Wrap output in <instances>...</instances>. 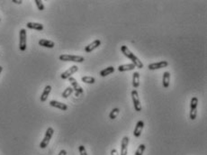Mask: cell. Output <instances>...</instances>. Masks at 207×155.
Masks as SVG:
<instances>
[{
	"mask_svg": "<svg viewBox=\"0 0 207 155\" xmlns=\"http://www.w3.org/2000/svg\"><path fill=\"white\" fill-rule=\"evenodd\" d=\"M121 51L123 52V54L125 57H127L128 59H130L133 61V64H134V66L136 68H138V69H142L143 68V63L141 62V61H140L138 57L134 53H133L126 45L121 46Z\"/></svg>",
	"mask_w": 207,
	"mask_h": 155,
	"instance_id": "obj_1",
	"label": "cell"
},
{
	"mask_svg": "<svg viewBox=\"0 0 207 155\" xmlns=\"http://www.w3.org/2000/svg\"><path fill=\"white\" fill-rule=\"evenodd\" d=\"M62 61H72V62H77L82 63L85 61V58L83 56L79 55H70V54H62L59 58Z\"/></svg>",
	"mask_w": 207,
	"mask_h": 155,
	"instance_id": "obj_2",
	"label": "cell"
},
{
	"mask_svg": "<svg viewBox=\"0 0 207 155\" xmlns=\"http://www.w3.org/2000/svg\"><path fill=\"white\" fill-rule=\"evenodd\" d=\"M53 134H54L53 128L52 127H48V129L45 132V135H44L42 141L40 143V147L41 149H44V148H46L48 146V144L50 143V141H51V137L53 136Z\"/></svg>",
	"mask_w": 207,
	"mask_h": 155,
	"instance_id": "obj_3",
	"label": "cell"
},
{
	"mask_svg": "<svg viewBox=\"0 0 207 155\" xmlns=\"http://www.w3.org/2000/svg\"><path fill=\"white\" fill-rule=\"evenodd\" d=\"M197 106H198V98L196 97H193L190 101V114L189 118L191 120H195L197 115Z\"/></svg>",
	"mask_w": 207,
	"mask_h": 155,
	"instance_id": "obj_4",
	"label": "cell"
},
{
	"mask_svg": "<svg viewBox=\"0 0 207 155\" xmlns=\"http://www.w3.org/2000/svg\"><path fill=\"white\" fill-rule=\"evenodd\" d=\"M68 79H69V83L71 84V87L76 92V97H79V95H81V94L84 93V90H83L82 87L77 83V79L75 78L70 77Z\"/></svg>",
	"mask_w": 207,
	"mask_h": 155,
	"instance_id": "obj_5",
	"label": "cell"
},
{
	"mask_svg": "<svg viewBox=\"0 0 207 155\" xmlns=\"http://www.w3.org/2000/svg\"><path fill=\"white\" fill-rule=\"evenodd\" d=\"M26 30L21 29L19 32V49L22 51L26 50Z\"/></svg>",
	"mask_w": 207,
	"mask_h": 155,
	"instance_id": "obj_6",
	"label": "cell"
},
{
	"mask_svg": "<svg viewBox=\"0 0 207 155\" xmlns=\"http://www.w3.org/2000/svg\"><path fill=\"white\" fill-rule=\"evenodd\" d=\"M132 99H133V106H134L135 111L140 112L141 111V104H140L138 91L136 89H133L132 91Z\"/></svg>",
	"mask_w": 207,
	"mask_h": 155,
	"instance_id": "obj_7",
	"label": "cell"
},
{
	"mask_svg": "<svg viewBox=\"0 0 207 155\" xmlns=\"http://www.w3.org/2000/svg\"><path fill=\"white\" fill-rule=\"evenodd\" d=\"M169 66V62L166 61H159V62H155V63H151L148 66L149 70L150 71H155V70H159V69H162V68H166Z\"/></svg>",
	"mask_w": 207,
	"mask_h": 155,
	"instance_id": "obj_8",
	"label": "cell"
},
{
	"mask_svg": "<svg viewBox=\"0 0 207 155\" xmlns=\"http://www.w3.org/2000/svg\"><path fill=\"white\" fill-rule=\"evenodd\" d=\"M77 71H78V67H77V65H73V66H71L69 69H68L66 71H64V72L61 75V78L62 79H67V78H69L71 77V75H73L74 73H76Z\"/></svg>",
	"mask_w": 207,
	"mask_h": 155,
	"instance_id": "obj_9",
	"label": "cell"
},
{
	"mask_svg": "<svg viewBox=\"0 0 207 155\" xmlns=\"http://www.w3.org/2000/svg\"><path fill=\"white\" fill-rule=\"evenodd\" d=\"M129 137L124 136L122 140L121 143V154L120 155H127L128 153V145H129Z\"/></svg>",
	"mask_w": 207,
	"mask_h": 155,
	"instance_id": "obj_10",
	"label": "cell"
},
{
	"mask_svg": "<svg viewBox=\"0 0 207 155\" xmlns=\"http://www.w3.org/2000/svg\"><path fill=\"white\" fill-rule=\"evenodd\" d=\"M100 45H101V41H100V40H95L93 42H91V43H89L87 46H86L85 51L87 52V53H89V52L93 51L94 50L97 49L98 46H100Z\"/></svg>",
	"mask_w": 207,
	"mask_h": 155,
	"instance_id": "obj_11",
	"label": "cell"
},
{
	"mask_svg": "<svg viewBox=\"0 0 207 155\" xmlns=\"http://www.w3.org/2000/svg\"><path fill=\"white\" fill-rule=\"evenodd\" d=\"M143 128H144V122L141 121V120H140V121L137 122L136 126H135V128H134L133 135H134L135 137H137V138L140 137V134H141V133H142V131H143Z\"/></svg>",
	"mask_w": 207,
	"mask_h": 155,
	"instance_id": "obj_12",
	"label": "cell"
},
{
	"mask_svg": "<svg viewBox=\"0 0 207 155\" xmlns=\"http://www.w3.org/2000/svg\"><path fill=\"white\" fill-rule=\"evenodd\" d=\"M50 106L53 107H56V108H59V109H61L62 111H66L68 109V106L66 104L59 102V101H56V100H51L50 101Z\"/></svg>",
	"mask_w": 207,
	"mask_h": 155,
	"instance_id": "obj_13",
	"label": "cell"
},
{
	"mask_svg": "<svg viewBox=\"0 0 207 155\" xmlns=\"http://www.w3.org/2000/svg\"><path fill=\"white\" fill-rule=\"evenodd\" d=\"M51 91V85H47V86L44 87V89H43V91H42V94L41 95V97H40L41 102H45V101L47 100V98H48V97H49Z\"/></svg>",
	"mask_w": 207,
	"mask_h": 155,
	"instance_id": "obj_14",
	"label": "cell"
},
{
	"mask_svg": "<svg viewBox=\"0 0 207 155\" xmlns=\"http://www.w3.org/2000/svg\"><path fill=\"white\" fill-rule=\"evenodd\" d=\"M39 45L40 46H42V47H45V48H53L55 46V43L54 41H50V40H46V39H41L39 41Z\"/></svg>",
	"mask_w": 207,
	"mask_h": 155,
	"instance_id": "obj_15",
	"label": "cell"
},
{
	"mask_svg": "<svg viewBox=\"0 0 207 155\" xmlns=\"http://www.w3.org/2000/svg\"><path fill=\"white\" fill-rule=\"evenodd\" d=\"M26 27L29 29L33 30H37V31H42L43 30V25L40 23H34V22H28L26 24Z\"/></svg>",
	"mask_w": 207,
	"mask_h": 155,
	"instance_id": "obj_16",
	"label": "cell"
},
{
	"mask_svg": "<svg viewBox=\"0 0 207 155\" xmlns=\"http://www.w3.org/2000/svg\"><path fill=\"white\" fill-rule=\"evenodd\" d=\"M136 67L134 66V64L130 63V64H123V65H120L117 70L120 72H123V71H133Z\"/></svg>",
	"mask_w": 207,
	"mask_h": 155,
	"instance_id": "obj_17",
	"label": "cell"
},
{
	"mask_svg": "<svg viewBox=\"0 0 207 155\" xmlns=\"http://www.w3.org/2000/svg\"><path fill=\"white\" fill-rule=\"evenodd\" d=\"M170 83V72L165 71L163 73V79H162V85L165 88H168L169 87Z\"/></svg>",
	"mask_w": 207,
	"mask_h": 155,
	"instance_id": "obj_18",
	"label": "cell"
},
{
	"mask_svg": "<svg viewBox=\"0 0 207 155\" xmlns=\"http://www.w3.org/2000/svg\"><path fill=\"white\" fill-rule=\"evenodd\" d=\"M113 72H114V68H113V66H109V67H107V68L102 70V71H100L99 75H100L101 77H106V76H108V75H110V74H112V73H113Z\"/></svg>",
	"mask_w": 207,
	"mask_h": 155,
	"instance_id": "obj_19",
	"label": "cell"
},
{
	"mask_svg": "<svg viewBox=\"0 0 207 155\" xmlns=\"http://www.w3.org/2000/svg\"><path fill=\"white\" fill-rule=\"evenodd\" d=\"M133 86L134 88H137L140 86V73L138 71H135L133 74Z\"/></svg>",
	"mask_w": 207,
	"mask_h": 155,
	"instance_id": "obj_20",
	"label": "cell"
},
{
	"mask_svg": "<svg viewBox=\"0 0 207 155\" xmlns=\"http://www.w3.org/2000/svg\"><path fill=\"white\" fill-rule=\"evenodd\" d=\"M81 80H82L84 83H87V84H94V83L96 82V78L94 77H90V76L82 77Z\"/></svg>",
	"mask_w": 207,
	"mask_h": 155,
	"instance_id": "obj_21",
	"label": "cell"
},
{
	"mask_svg": "<svg viewBox=\"0 0 207 155\" xmlns=\"http://www.w3.org/2000/svg\"><path fill=\"white\" fill-rule=\"evenodd\" d=\"M119 113H120V109H119V108H117V107L113 108V109L110 112V114H109V118H110L111 120L115 119V118L117 117V116L119 115Z\"/></svg>",
	"mask_w": 207,
	"mask_h": 155,
	"instance_id": "obj_22",
	"label": "cell"
},
{
	"mask_svg": "<svg viewBox=\"0 0 207 155\" xmlns=\"http://www.w3.org/2000/svg\"><path fill=\"white\" fill-rule=\"evenodd\" d=\"M72 93H73V88H72L71 87H68L62 92L61 97H62L63 98H67V97H69Z\"/></svg>",
	"mask_w": 207,
	"mask_h": 155,
	"instance_id": "obj_23",
	"label": "cell"
},
{
	"mask_svg": "<svg viewBox=\"0 0 207 155\" xmlns=\"http://www.w3.org/2000/svg\"><path fill=\"white\" fill-rule=\"evenodd\" d=\"M145 145L144 144H140L138 147V149L136 150V152H135V153H134V155H143V153H144V151H145Z\"/></svg>",
	"mask_w": 207,
	"mask_h": 155,
	"instance_id": "obj_24",
	"label": "cell"
},
{
	"mask_svg": "<svg viewBox=\"0 0 207 155\" xmlns=\"http://www.w3.org/2000/svg\"><path fill=\"white\" fill-rule=\"evenodd\" d=\"M34 2L35 4H36V5H37L38 10H40V11H43L44 10V5H43L42 1H41V0H35Z\"/></svg>",
	"mask_w": 207,
	"mask_h": 155,
	"instance_id": "obj_25",
	"label": "cell"
},
{
	"mask_svg": "<svg viewBox=\"0 0 207 155\" xmlns=\"http://www.w3.org/2000/svg\"><path fill=\"white\" fill-rule=\"evenodd\" d=\"M78 152H79V154L80 155H87V150H86L84 145H79L78 146Z\"/></svg>",
	"mask_w": 207,
	"mask_h": 155,
	"instance_id": "obj_26",
	"label": "cell"
},
{
	"mask_svg": "<svg viewBox=\"0 0 207 155\" xmlns=\"http://www.w3.org/2000/svg\"><path fill=\"white\" fill-rule=\"evenodd\" d=\"M111 155H119V153H118L117 150H115V149H113V150L111 151Z\"/></svg>",
	"mask_w": 207,
	"mask_h": 155,
	"instance_id": "obj_27",
	"label": "cell"
},
{
	"mask_svg": "<svg viewBox=\"0 0 207 155\" xmlns=\"http://www.w3.org/2000/svg\"><path fill=\"white\" fill-rule=\"evenodd\" d=\"M59 155H67V151H66V150H61V151L60 152Z\"/></svg>",
	"mask_w": 207,
	"mask_h": 155,
	"instance_id": "obj_28",
	"label": "cell"
},
{
	"mask_svg": "<svg viewBox=\"0 0 207 155\" xmlns=\"http://www.w3.org/2000/svg\"><path fill=\"white\" fill-rule=\"evenodd\" d=\"M13 2H14V3H15V4H18V5H20V4H22V3H23V1H22V0H13Z\"/></svg>",
	"mask_w": 207,
	"mask_h": 155,
	"instance_id": "obj_29",
	"label": "cell"
},
{
	"mask_svg": "<svg viewBox=\"0 0 207 155\" xmlns=\"http://www.w3.org/2000/svg\"><path fill=\"white\" fill-rule=\"evenodd\" d=\"M2 71H3V67L0 66V74H1V72H2Z\"/></svg>",
	"mask_w": 207,
	"mask_h": 155,
	"instance_id": "obj_30",
	"label": "cell"
},
{
	"mask_svg": "<svg viewBox=\"0 0 207 155\" xmlns=\"http://www.w3.org/2000/svg\"><path fill=\"white\" fill-rule=\"evenodd\" d=\"M0 21H1V19H0Z\"/></svg>",
	"mask_w": 207,
	"mask_h": 155,
	"instance_id": "obj_31",
	"label": "cell"
}]
</instances>
